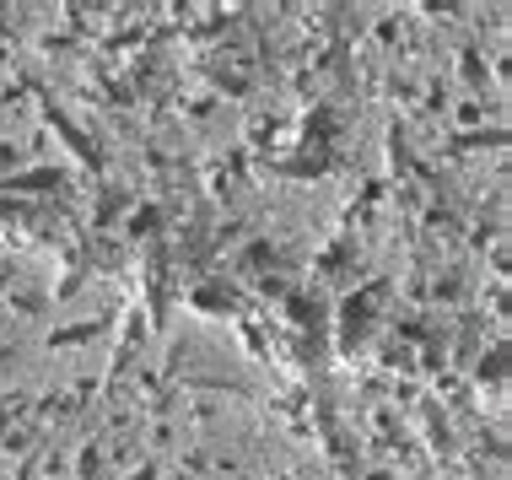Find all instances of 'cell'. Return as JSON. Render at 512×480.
Returning <instances> with one entry per match:
<instances>
[]
</instances>
